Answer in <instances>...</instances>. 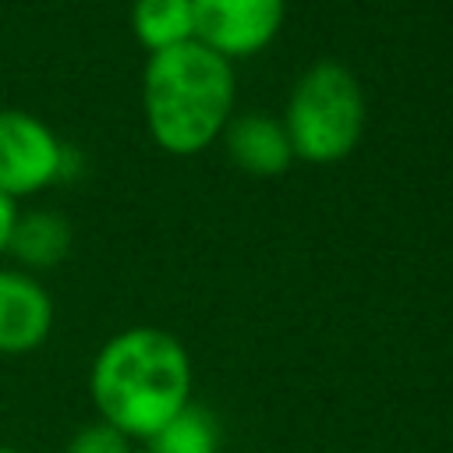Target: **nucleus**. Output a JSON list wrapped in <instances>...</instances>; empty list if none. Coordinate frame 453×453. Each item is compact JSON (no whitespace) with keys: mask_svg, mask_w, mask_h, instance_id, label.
I'll return each mask as SVG.
<instances>
[{"mask_svg":"<svg viewBox=\"0 0 453 453\" xmlns=\"http://www.w3.org/2000/svg\"><path fill=\"white\" fill-rule=\"evenodd\" d=\"M223 142H226V156L234 159V166H241L255 177H280L294 163L287 127H283V120H276L269 113L230 117L223 127Z\"/></svg>","mask_w":453,"mask_h":453,"instance_id":"0eeeda50","label":"nucleus"},{"mask_svg":"<svg viewBox=\"0 0 453 453\" xmlns=\"http://www.w3.org/2000/svg\"><path fill=\"white\" fill-rule=\"evenodd\" d=\"M0 453H21V449H14V446H0Z\"/></svg>","mask_w":453,"mask_h":453,"instance_id":"ddd939ff","label":"nucleus"},{"mask_svg":"<svg viewBox=\"0 0 453 453\" xmlns=\"http://www.w3.org/2000/svg\"><path fill=\"white\" fill-rule=\"evenodd\" d=\"M88 389L106 425L124 435L152 439L191 403V361L166 329L134 326L106 340L96 354Z\"/></svg>","mask_w":453,"mask_h":453,"instance_id":"f257e3e1","label":"nucleus"},{"mask_svg":"<svg viewBox=\"0 0 453 453\" xmlns=\"http://www.w3.org/2000/svg\"><path fill=\"white\" fill-rule=\"evenodd\" d=\"M234 67L198 39L152 53L142 74V110L152 142L173 156L209 149L234 117Z\"/></svg>","mask_w":453,"mask_h":453,"instance_id":"f03ea898","label":"nucleus"},{"mask_svg":"<svg viewBox=\"0 0 453 453\" xmlns=\"http://www.w3.org/2000/svg\"><path fill=\"white\" fill-rule=\"evenodd\" d=\"M131 32L152 53L173 50L195 39V7L191 0H134Z\"/></svg>","mask_w":453,"mask_h":453,"instance_id":"1a4fd4ad","label":"nucleus"},{"mask_svg":"<svg viewBox=\"0 0 453 453\" xmlns=\"http://www.w3.org/2000/svg\"><path fill=\"white\" fill-rule=\"evenodd\" d=\"M53 329V301L39 280L0 269V354H28Z\"/></svg>","mask_w":453,"mask_h":453,"instance_id":"423d86ee","label":"nucleus"},{"mask_svg":"<svg viewBox=\"0 0 453 453\" xmlns=\"http://www.w3.org/2000/svg\"><path fill=\"white\" fill-rule=\"evenodd\" d=\"M14 219H18V209H14V202L0 191V251H7V241H11Z\"/></svg>","mask_w":453,"mask_h":453,"instance_id":"f8f14e48","label":"nucleus"},{"mask_svg":"<svg viewBox=\"0 0 453 453\" xmlns=\"http://www.w3.org/2000/svg\"><path fill=\"white\" fill-rule=\"evenodd\" d=\"M7 251L25 269H57L71 255V223L60 212L32 209L14 219Z\"/></svg>","mask_w":453,"mask_h":453,"instance_id":"6e6552de","label":"nucleus"},{"mask_svg":"<svg viewBox=\"0 0 453 453\" xmlns=\"http://www.w3.org/2000/svg\"><path fill=\"white\" fill-rule=\"evenodd\" d=\"M149 449L152 453H219V425L205 407L188 403L149 439Z\"/></svg>","mask_w":453,"mask_h":453,"instance_id":"9d476101","label":"nucleus"},{"mask_svg":"<svg viewBox=\"0 0 453 453\" xmlns=\"http://www.w3.org/2000/svg\"><path fill=\"white\" fill-rule=\"evenodd\" d=\"M283 127L294 159L315 166L343 163L365 131V92L354 71L340 60L311 64L290 92Z\"/></svg>","mask_w":453,"mask_h":453,"instance_id":"7ed1b4c3","label":"nucleus"},{"mask_svg":"<svg viewBox=\"0 0 453 453\" xmlns=\"http://www.w3.org/2000/svg\"><path fill=\"white\" fill-rule=\"evenodd\" d=\"M131 453H152V449H131Z\"/></svg>","mask_w":453,"mask_h":453,"instance_id":"4468645a","label":"nucleus"},{"mask_svg":"<svg viewBox=\"0 0 453 453\" xmlns=\"http://www.w3.org/2000/svg\"><path fill=\"white\" fill-rule=\"evenodd\" d=\"M71 152L39 117L25 110H0V191L14 198H28L71 177Z\"/></svg>","mask_w":453,"mask_h":453,"instance_id":"20e7f679","label":"nucleus"},{"mask_svg":"<svg viewBox=\"0 0 453 453\" xmlns=\"http://www.w3.org/2000/svg\"><path fill=\"white\" fill-rule=\"evenodd\" d=\"M191 7L195 39L223 60L262 53L276 39L287 11L283 0H191Z\"/></svg>","mask_w":453,"mask_h":453,"instance_id":"39448f33","label":"nucleus"},{"mask_svg":"<svg viewBox=\"0 0 453 453\" xmlns=\"http://www.w3.org/2000/svg\"><path fill=\"white\" fill-rule=\"evenodd\" d=\"M64 453H131V446L124 432H117L106 421H96V425L78 428Z\"/></svg>","mask_w":453,"mask_h":453,"instance_id":"9b49d317","label":"nucleus"}]
</instances>
